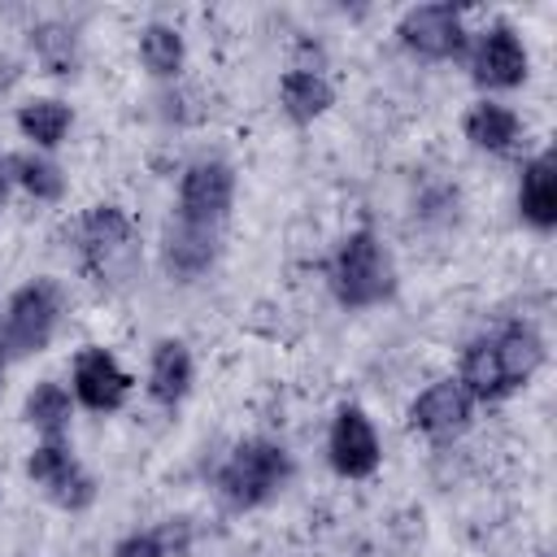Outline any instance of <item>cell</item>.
I'll return each mask as SVG.
<instances>
[{"mask_svg":"<svg viewBox=\"0 0 557 557\" xmlns=\"http://www.w3.org/2000/svg\"><path fill=\"white\" fill-rule=\"evenodd\" d=\"M278 100H283V113L292 122H313V117H322L331 109L335 91L318 70H287L283 87H278Z\"/></svg>","mask_w":557,"mask_h":557,"instance_id":"2e32d148","label":"cell"},{"mask_svg":"<svg viewBox=\"0 0 557 557\" xmlns=\"http://www.w3.org/2000/svg\"><path fill=\"white\" fill-rule=\"evenodd\" d=\"M113 557H165V548H161V540H157V535L135 531V535H126V540L113 548Z\"/></svg>","mask_w":557,"mask_h":557,"instance_id":"603a6c76","label":"cell"},{"mask_svg":"<svg viewBox=\"0 0 557 557\" xmlns=\"http://www.w3.org/2000/svg\"><path fill=\"white\" fill-rule=\"evenodd\" d=\"M287 479H292V457L274 440H244V444H235V453L218 470V487H222L226 505H235V509L265 505L270 496L283 492Z\"/></svg>","mask_w":557,"mask_h":557,"instance_id":"277c9868","label":"cell"},{"mask_svg":"<svg viewBox=\"0 0 557 557\" xmlns=\"http://www.w3.org/2000/svg\"><path fill=\"white\" fill-rule=\"evenodd\" d=\"M0 374H4V357H0Z\"/></svg>","mask_w":557,"mask_h":557,"instance_id":"d4e9b609","label":"cell"},{"mask_svg":"<svg viewBox=\"0 0 557 557\" xmlns=\"http://www.w3.org/2000/svg\"><path fill=\"white\" fill-rule=\"evenodd\" d=\"M331 466L344 479H366L379 466V435L370 426V418L357 405H339L335 422H331Z\"/></svg>","mask_w":557,"mask_h":557,"instance_id":"9c48e42d","label":"cell"},{"mask_svg":"<svg viewBox=\"0 0 557 557\" xmlns=\"http://www.w3.org/2000/svg\"><path fill=\"white\" fill-rule=\"evenodd\" d=\"M474 78L483 87H518L527 78V48L522 39L496 22L483 39H479V52H474Z\"/></svg>","mask_w":557,"mask_h":557,"instance_id":"7c38bea8","label":"cell"},{"mask_svg":"<svg viewBox=\"0 0 557 557\" xmlns=\"http://www.w3.org/2000/svg\"><path fill=\"white\" fill-rule=\"evenodd\" d=\"M400 44L426 61H448L466 48V26H461V13L453 4H418L400 17L396 26Z\"/></svg>","mask_w":557,"mask_h":557,"instance_id":"52a82bcc","label":"cell"},{"mask_svg":"<svg viewBox=\"0 0 557 557\" xmlns=\"http://www.w3.org/2000/svg\"><path fill=\"white\" fill-rule=\"evenodd\" d=\"M139 57L157 78H174L183 70V35L165 22H152L139 35Z\"/></svg>","mask_w":557,"mask_h":557,"instance_id":"d6986e66","label":"cell"},{"mask_svg":"<svg viewBox=\"0 0 557 557\" xmlns=\"http://www.w3.org/2000/svg\"><path fill=\"white\" fill-rule=\"evenodd\" d=\"M331 287H335V300L348 309H370L392 296L396 270L374 231H352L339 244V252L331 261Z\"/></svg>","mask_w":557,"mask_h":557,"instance_id":"7a4b0ae2","label":"cell"},{"mask_svg":"<svg viewBox=\"0 0 557 557\" xmlns=\"http://www.w3.org/2000/svg\"><path fill=\"white\" fill-rule=\"evenodd\" d=\"M74 396L96 409V413H109L117 409L126 396H131V374L113 361V352L104 348H83L74 357Z\"/></svg>","mask_w":557,"mask_h":557,"instance_id":"8fae6325","label":"cell"},{"mask_svg":"<svg viewBox=\"0 0 557 557\" xmlns=\"http://www.w3.org/2000/svg\"><path fill=\"white\" fill-rule=\"evenodd\" d=\"M218 257V244H213V231L205 226H187V222H170L165 231V270L178 274V278H200Z\"/></svg>","mask_w":557,"mask_h":557,"instance_id":"5bb4252c","label":"cell"},{"mask_svg":"<svg viewBox=\"0 0 557 557\" xmlns=\"http://www.w3.org/2000/svg\"><path fill=\"white\" fill-rule=\"evenodd\" d=\"M148 392L157 405H178L191 392V352L183 339H161L152 348V370H148Z\"/></svg>","mask_w":557,"mask_h":557,"instance_id":"9a60e30c","label":"cell"},{"mask_svg":"<svg viewBox=\"0 0 557 557\" xmlns=\"http://www.w3.org/2000/svg\"><path fill=\"white\" fill-rule=\"evenodd\" d=\"M518 135H522V122H518V113L505 109V104L483 100V104H474V109L466 113V139H470L474 148H483V152H509V148L518 144Z\"/></svg>","mask_w":557,"mask_h":557,"instance_id":"e0dca14e","label":"cell"},{"mask_svg":"<svg viewBox=\"0 0 557 557\" xmlns=\"http://www.w3.org/2000/svg\"><path fill=\"white\" fill-rule=\"evenodd\" d=\"M409 426L431 435V440H453V435H461L470 426V396L461 392V383L440 379V383H431L426 392L413 396Z\"/></svg>","mask_w":557,"mask_h":557,"instance_id":"30bf717a","label":"cell"},{"mask_svg":"<svg viewBox=\"0 0 557 557\" xmlns=\"http://www.w3.org/2000/svg\"><path fill=\"white\" fill-rule=\"evenodd\" d=\"M0 200H4V170H0Z\"/></svg>","mask_w":557,"mask_h":557,"instance_id":"cb8c5ba5","label":"cell"},{"mask_svg":"<svg viewBox=\"0 0 557 557\" xmlns=\"http://www.w3.org/2000/svg\"><path fill=\"white\" fill-rule=\"evenodd\" d=\"M83 265L100 287H122L139 270V235L117 205H96L78 231Z\"/></svg>","mask_w":557,"mask_h":557,"instance_id":"3957f363","label":"cell"},{"mask_svg":"<svg viewBox=\"0 0 557 557\" xmlns=\"http://www.w3.org/2000/svg\"><path fill=\"white\" fill-rule=\"evenodd\" d=\"M26 474H30L39 487H48V496H52L57 505H65V509H83V505H91V496H96L91 474L74 461V453H70L61 440H44V444L30 453V461H26Z\"/></svg>","mask_w":557,"mask_h":557,"instance_id":"ba28073f","label":"cell"},{"mask_svg":"<svg viewBox=\"0 0 557 557\" xmlns=\"http://www.w3.org/2000/svg\"><path fill=\"white\" fill-rule=\"evenodd\" d=\"M61 322V292L52 278H35L13 292L4 313V348L9 352H39L48 348L52 331Z\"/></svg>","mask_w":557,"mask_h":557,"instance_id":"5b68a950","label":"cell"},{"mask_svg":"<svg viewBox=\"0 0 557 557\" xmlns=\"http://www.w3.org/2000/svg\"><path fill=\"white\" fill-rule=\"evenodd\" d=\"M235 200V174L226 161H191L178 183V222L213 231Z\"/></svg>","mask_w":557,"mask_h":557,"instance_id":"8992f818","label":"cell"},{"mask_svg":"<svg viewBox=\"0 0 557 557\" xmlns=\"http://www.w3.org/2000/svg\"><path fill=\"white\" fill-rule=\"evenodd\" d=\"M544 361V339L522 326L509 322L487 339H474L461 357V392L470 400H505L509 392H518Z\"/></svg>","mask_w":557,"mask_h":557,"instance_id":"6da1fadb","label":"cell"},{"mask_svg":"<svg viewBox=\"0 0 557 557\" xmlns=\"http://www.w3.org/2000/svg\"><path fill=\"white\" fill-rule=\"evenodd\" d=\"M70 392L61 383H39L30 396H26V422L39 426L48 440H61V431L70 426Z\"/></svg>","mask_w":557,"mask_h":557,"instance_id":"ffe728a7","label":"cell"},{"mask_svg":"<svg viewBox=\"0 0 557 557\" xmlns=\"http://www.w3.org/2000/svg\"><path fill=\"white\" fill-rule=\"evenodd\" d=\"M30 44H35L39 61H44L52 74H74V65H78V48H74V35H70L65 26L48 22V26H39V30L30 35Z\"/></svg>","mask_w":557,"mask_h":557,"instance_id":"7402d4cb","label":"cell"},{"mask_svg":"<svg viewBox=\"0 0 557 557\" xmlns=\"http://www.w3.org/2000/svg\"><path fill=\"white\" fill-rule=\"evenodd\" d=\"M9 170H13V178H17L35 200H61V191H65L61 170H57L52 161H44V157L17 152V157H9Z\"/></svg>","mask_w":557,"mask_h":557,"instance_id":"44dd1931","label":"cell"},{"mask_svg":"<svg viewBox=\"0 0 557 557\" xmlns=\"http://www.w3.org/2000/svg\"><path fill=\"white\" fill-rule=\"evenodd\" d=\"M518 209L535 231L557 226V161H553V152H540L535 161H527L522 187H518Z\"/></svg>","mask_w":557,"mask_h":557,"instance_id":"4fadbf2b","label":"cell"},{"mask_svg":"<svg viewBox=\"0 0 557 557\" xmlns=\"http://www.w3.org/2000/svg\"><path fill=\"white\" fill-rule=\"evenodd\" d=\"M70 122H74V113H70V104H61V100H30V104L17 109L22 135L35 139L39 148H57V144L65 139Z\"/></svg>","mask_w":557,"mask_h":557,"instance_id":"ac0fdd59","label":"cell"}]
</instances>
